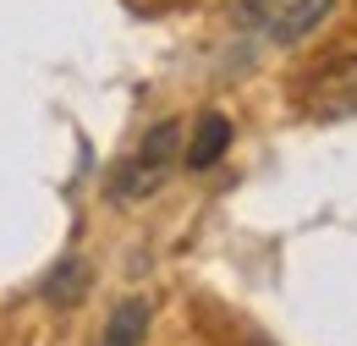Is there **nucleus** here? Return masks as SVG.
<instances>
[{
	"mask_svg": "<svg viewBox=\"0 0 357 346\" xmlns=\"http://www.w3.org/2000/svg\"><path fill=\"white\" fill-rule=\"evenodd\" d=\"M181 137H187V132H181V121H160V127H149L143 149H137V154H127V160L110 171V198H121V204L149 198V193L165 181V171L176 165Z\"/></svg>",
	"mask_w": 357,
	"mask_h": 346,
	"instance_id": "f257e3e1",
	"label": "nucleus"
},
{
	"mask_svg": "<svg viewBox=\"0 0 357 346\" xmlns=\"http://www.w3.org/2000/svg\"><path fill=\"white\" fill-rule=\"evenodd\" d=\"M308 116L313 121H347V116H357V55L330 61L319 77H308Z\"/></svg>",
	"mask_w": 357,
	"mask_h": 346,
	"instance_id": "f03ea898",
	"label": "nucleus"
},
{
	"mask_svg": "<svg viewBox=\"0 0 357 346\" xmlns=\"http://www.w3.org/2000/svg\"><path fill=\"white\" fill-rule=\"evenodd\" d=\"M225 149H231V116H220V110H204V116H198V127L187 132L181 165H187V171H215V165L225 160Z\"/></svg>",
	"mask_w": 357,
	"mask_h": 346,
	"instance_id": "7ed1b4c3",
	"label": "nucleus"
},
{
	"mask_svg": "<svg viewBox=\"0 0 357 346\" xmlns=\"http://www.w3.org/2000/svg\"><path fill=\"white\" fill-rule=\"evenodd\" d=\"M330 11H335V0H280L269 11L264 33H269V44H297V39H308Z\"/></svg>",
	"mask_w": 357,
	"mask_h": 346,
	"instance_id": "20e7f679",
	"label": "nucleus"
},
{
	"mask_svg": "<svg viewBox=\"0 0 357 346\" xmlns=\"http://www.w3.org/2000/svg\"><path fill=\"white\" fill-rule=\"evenodd\" d=\"M143 336H149V303L127 297L121 308H110V324H105L99 346H143Z\"/></svg>",
	"mask_w": 357,
	"mask_h": 346,
	"instance_id": "39448f33",
	"label": "nucleus"
},
{
	"mask_svg": "<svg viewBox=\"0 0 357 346\" xmlns=\"http://www.w3.org/2000/svg\"><path fill=\"white\" fill-rule=\"evenodd\" d=\"M83 292H89V264H83V259H61L45 275V286H39V297L55 303V308H72Z\"/></svg>",
	"mask_w": 357,
	"mask_h": 346,
	"instance_id": "423d86ee",
	"label": "nucleus"
},
{
	"mask_svg": "<svg viewBox=\"0 0 357 346\" xmlns=\"http://www.w3.org/2000/svg\"><path fill=\"white\" fill-rule=\"evenodd\" d=\"M253 346H264V341H253Z\"/></svg>",
	"mask_w": 357,
	"mask_h": 346,
	"instance_id": "0eeeda50",
	"label": "nucleus"
}]
</instances>
